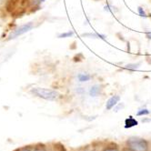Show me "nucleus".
<instances>
[{
  "mask_svg": "<svg viewBox=\"0 0 151 151\" xmlns=\"http://www.w3.org/2000/svg\"><path fill=\"white\" fill-rule=\"evenodd\" d=\"M30 92L34 96H37V98L48 101L58 100L60 96V94L58 91L50 88H31Z\"/></svg>",
  "mask_w": 151,
  "mask_h": 151,
  "instance_id": "f257e3e1",
  "label": "nucleus"
},
{
  "mask_svg": "<svg viewBox=\"0 0 151 151\" xmlns=\"http://www.w3.org/2000/svg\"><path fill=\"white\" fill-rule=\"evenodd\" d=\"M26 6H27V0H7L6 10L16 17H20V15L24 13Z\"/></svg>",
  "mask_w": 151,
  "mask_h": 151,
  "instance_id": "f03ea898",
  "label": "nucleus"
},
{
  "mask_svg": "<svg viewBox=\"0 0 151 151\" xmlns=\"http://www.w3.org/2000/svg\"><path fill=\"white\" fill-rule=\"evenodd\" d=\"M127 145L132 151H148V143L144 138L130 137L127 139Z\"/></svg>",
  "mask_w": 151,
  "mask_h": 151,
  "instance_id": "7ed1b4c3",
  "label": "nucleus"
},
{
  "mask_svg": "<svg viewBox=\"0 0 151 151\" xmlns=\"http://www.w3.org/2000/svg\"><path fill=\"white\" fill-rule=\"evenodd\" d=\"M33 27H34L33 22H29V23H27V24L20 26V27L15 28L11 33L9 34L7 40H12V39H15V38L20 37V36H22V35L27 33V32H29L30 30L33 29Z\"/></svg>",
  "mask_w": 151,
  "mask_h": 151,
  "instance_id": "20e7f679",
  "label": "nucleus"
},
{
  "mask_svg": "<svg viewBox=\"0 0 151 151\" xmlns=\"http://www.w3.org/2000/svg\"><path fill=\"white\" fill-rule=\"evenodd\" d=\"M119 100H120V96H118V95H115V96H111V98L106 101V110H110V109H112L115 106L117 105V103L119 102Z\"/></svg>",
  "mask_w": 151,
  "mask_h": 151,
  "instance_id": "39448f33",
  "label": "nucleus"
},
{
  "mask_svg": "<svg viewBox=\"0 0 151 151\" xmlns=\"http://www.w3.org/2000/svg\"><path fill=\"white\" fill-rule=\"evenodd\" d=\"M102 91V87L100 85H94L90 88L89 89V96H92V98H96L101 94Z\"/></svg>",
  "mask_w": 151,
  "mask_h": 151,
  "instance_id": "423d86ee",
  "label": "nucleus"
},
{
  "mask_svg": "<svg viewBox=\"0 0 151 151\" xmlns=\"http://www.w3.org/2000/svg\"><path fill=\"white\" fill-rule=\"evenodd\" d=\"M81 37H87V38H100V39L106 40V36L102 34H99V33H85V34H82Z\"/></svg>",
  "mask_w": 151,
  "mask_h": 151,
  "instance_id": "0eeeda50",
  "label": "nucleus"
},
{
  "mask_svg": "<svg viewBox=\"0 0 151 151\" xmlns=\"http://www.w3.org/2000/svg\"><path fill=\"white\" fill-rule=\"evenodd\" d=\"M137 121L135 119L133 116H129L128 118L125 120V127L126 128H130V127H133L135 126H137Z\"/></svg>",
  "mask_w": 151,
  "mask_h": 151,
  "instance_id": "6e6552de",
  "label": "nucleus"
},
{
  "mask_svg": "<svg viewBox=\"0 0 151 151\" xmlns=\"http://www.w3.org/2000/svg\"><path fill=\"white\" fill-rule=\"evenodd\" d=\"M140 65H141V63H140V62H138V63H131V64H127V65H126V66L124 67V68H125V69H127V70H128V71L133 72V71H136V70H137V69L139 68Z\"/></svg>",
  "mask_w": 151,
  "mask_h": 151,
  "instance_id": "1a4fd4ad",
  "label": "nucleus"
},
{
  "mask_svg": "<svg viewBox=\"0 0 151 151\" xmlns=\"http://www.w3.org/2000/svg\"><path fill=\"white\" fill-rule=\"evenodd\" d=\"M91 76L88 73H80L78 75V79L79 82H88L91 79Z\"/></svg>",
  "mask_w": 151,
  "mask_h": 151,
  "instance_id": "9d476101",
  "label": "nucleus"
},
{
  "mask_svg": "<svg viewBox=\"0 0 151 151\" xmlns=\"http://www.w3.org/2000/svg\"><path fill=\"white\" fill-rule=\"evenodd\" d=\"M74 31L73 30H70V31H68V32H64V33H61L58 35V38H67V37H73L74 36Z\"/></svg>",
  "mask_w": 151,
  "mask_h": 151,
  "instance_id": "9b49d317",
  "label": "nucleus"
},
{
  "mask_svg": "<svg viewBox=\"0 0 151 151\" xmlns=\"http://www.w3.org/2000/svg\"><path fill=\"white\" fill-rule=\"evenodd\" d=\"M150 114V110L147 109H139L137 112V116H147Z\"/></svg>",
  "mask_w": 151,
  "mask_h": 151,
  "instance_id": "f8f14e48",
  "label": "nucleus"
},
{
  "mask_svg": "<svg viewBox=\"0 0 151 151\" xmlns=\"http://www.w3.org/2000/svg\"><path fill=\"white\" fill-rule=\"evenodd\" d=\"M137 12H138V14H139L140 17H147V13H146V11H145V9H144L142 6H138V7H137Z\"/></svg>",
  "mask_w": 151,
  "mask_h": 151,
  "instance_id": "ddd939ff",
  "label": "nucleus"
},
{
  "mask_svg": "<svg viewBox=\"0 0 151 151\" xmlns=\"http://www.w3.org/2000/svg\"><path fill=\"white\" fill-rule=\"evenodd\" d=\"M34 151H46V148L43 145H39V146H37L35 147Z\"/></svg>",
  "mask_w": 151,
  "mask_h": 151,
  "instance_id": "4468645a",
  "label": "nucleus"
},
{
  "mask_svg": "<svg viewBox=\"0 0 151 151\" xmlns=\"http://www.w3.org/2000/svg\"><path fill=\"white\" fill-rule=\"evenodd\" d=\"M104 151H118L116 147H107Z\"/></svg>",
  "mask_w": 151,
  "mask_h": 151,
  "instance_id": "2eb2a0df",
  "label": "nucleus"
},
{
  "mask_svg": "<svg viewBox=\"0 0 151 151\" xmlns=\"http://www.w3.org/2000/svg\"><path fill=\"white\" fill-rule=\"evenodd\" d=\"M146 37L147 39L151 40V32H146Z\"/></svg>",
  "mask_w": 151,
  "mask_h": 151,
  "instance_id": "dca6fc26",
  "label": "nucleus"
},
{
  "mask_svg": "<svg viewBox=\"0 0 151 151\" xmlns=\"http://www.w3.org/2000/svg\"><path fill=\"white\" fill-rule=\"evenodd\" d=\"M147 58V63L151 65V58H150L149 56H147V58Z\"/></svg>",
  "mask_w": 151,
  "mask_h": 151,
  "instance_id": "f3484780",
  "label": "nucleus"
},
{
  "mask_svg": "<svg viewBox=\"0 0 151 151\" xmlns=\"http://www.w3.org/2000/svg\"><path fill=\"white\" fill-rule=\"evenodd\" d=\"M124 151H132V150H131V149H129V148L127 147V148H126V149H124Z\"/></svg>",
  "mask_w": 151,
  "mask_h": 151,
  "instance_id": "a211bd4d",
  "label": "nucleus"
},
{
  "mask_svg": "<svg viewBox=\"0 0 151 151\" xmlns=\"http://www.w3.org/2000/svg\"><path fill=\"white\" fill-rule=\"evenodd\" d=\"M23 151H30V150H29V149H24Z\"/></svg>",
  "mask_w": 151,
  "mask_h": 151,
  "instance_id": "6ab92c4d",
  "label": "nucleus"
},
{
  "mask_svg": "<svg viewBox=\"0 0 151 151\" xmlns=\"http://www.w3.org/2000/svg\"><path fill=\"white\" fill-rule=\"evenodd\" d=\"M45 1V0H40V2H44Z\"/></svg>",
  "mask_w": 151,
  "mask_h": 151,
  "instance_id": "aec40b11",
  "label": "nucleus"
}]
</instances>
